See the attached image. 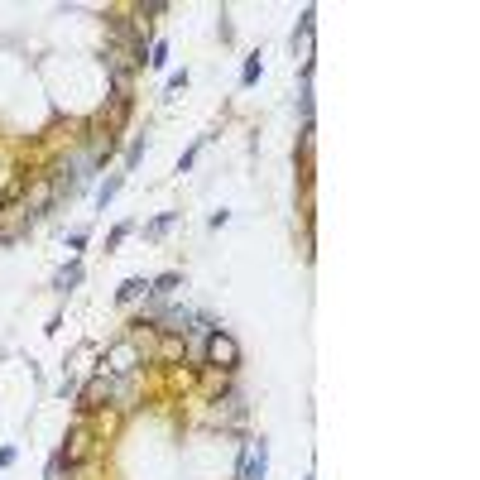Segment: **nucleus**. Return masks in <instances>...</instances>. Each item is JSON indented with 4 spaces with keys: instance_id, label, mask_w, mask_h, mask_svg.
<instances>
[{
    "instance_id": "3",
    "label": "nucleus",
    "mask_w": 480,
    "mask_h": 480,
    "mask_svg": "<svg viewBox=\"0 0 480 480\" xmlns=\"http://www.w3.org/2000/svg\"><path fill=\"white\" fill-rule=\"evenodd\" d=\"M63 457H68V466H77V461H87V457H92V428H87V423H77V428L68 432Z\"/></svg>"
},
{
    "instance_id": "9",
    "label": "nucleus",
    "mask_w": 480,
    "mask_h": 480,
    "mask_svg": "<svg viewBox=\"0 0 480 480\" xmlns=\"http://www.w3.org/2000/svg\"><path fill=\"white\" fill-rule=\"evenodd\" d=\"M77 279H82V269H77V265H68V269L58 274V284H53V288H58V293H68V288L77 284Z\"/></svg>"
},
{
    "instance_id": "7",
    "label": "nucleus",
    "mask_w": 480,
    "mask_h": 480,
    "mask_svg": "<svg viewBox=\"0 0 480 480\" xmlns=\"http://www.w3.org/2000/svg\"><path fill=\"white\" fill-rule=\"evenodd\" d=\"M144 279H125V284H120V293H115V298H120V303H135V298H140V293H144Z\"/></svg>"
},
{
    "instance_id": "4",
    "label": "nucleus",
    "mask_w": 480,
    "mask_h": 480,
    "mask_svg": "<svg viewBox=\"0 0 480 480\" xmlns=\"http://www.w3.org/2000/svg\"><path fill=\"white\" fill-rule=\"evenodd\" d=\"M53 197H58L53 183H48V178H39V183L29 188V197H24V211H29V216H44V211L53 207Z\"/></svg>"
},
{
    "instance_id": "13",
    "label": "nucleus",
    "mask_w": 480,
    "mask_h": 480,
    "mask_svg": "<svg viewBox=\"0 0 480 480\" xmlns=\"http://www.w3.org/2000/svg\"><path fill=\"white\" fill-rule=\"evenodd\" d=\"M255 77H260V58H250V63H245V73H240V82H245V87H250V82H255Z\"/></svg>"
},
{
    "instance_id": "5",
    "label": "nucleus",
    "mask_w": 480,
    "mask_h": 480,
    "mask_svg": "<svg viewBox=\"0 0 480 480\" xmlns=\"http://www.w3.org/2000/svg\"><path fill=\"white\" fill-rule=\"evenodd\" d=\"M240 480H265V442H260V452L245 447V457H240Z\"/></svg>"
},
{
    "instance_id": "12",
    "label": "nucleus",
    "mask_w": 480,
    "mask_h": 480,
    "mask_svg": "<svg viewBox=\"0 0 480 480\" xmlns=\"http://www.w3.org/2000/svg\"><path fill=\"white\" fill-rule=\"evenodd\" d=\"M159 356H164V361H178V356H183V346H178V341H173V336H169V341H164V346H159Z\"/></svg>"
},
{
    "instance_id": "10",
    "label": "nucleus",
    "mask_w": 480,
    "mask_h": 480,
    "mask_svg": "<svg viewBox=\"0 0 480 480\" xmlns=\"http://www.w3.org/2000/svg\"><path fill=\"white\" fill-rule=\"evenodd\" d=\"M63 471H68V457H63V452H58V457H53V461H48V480H63Z\"/></svg>"
},
{
    "instance_id": "14",
    "label": "nucleus",
    "mask_w": 480,
    "mask_h": 480,
    "mask_svg": "<svg viewBox=\"0 0 480 480\" xmlns=\"http://www.w3.org/2000/svg\"><path fill=\"white\" fill-rule=\"evenodd\" d=\"M115 192H120V178H106V188H101V207H106V202H111Z\"/></svg>"
},
{
    "instance_id": "1",
    "label": "nucleus",
    "mask_w": 480,
    "mask_h": 480,
    "mask_svg": "<svg viewBox=\"0 0 480 480\" xmlns=\"http://www.w3.org/2000/svg\"><path fill=\"white\" fill-rule=\"evenodd\" d=\"M207 361H211L216 370H236V365H240V346H236L226 332H211V341H207Z\"/></svg>"
},
{
    "instance_id": "11",
    "label": "nucleus",
    "mask_w": 480,
    "mask_h": 480,
    "mask_svg": "<svg viewBox=\"0 0 480 480\" xmlns=\"http://www.w3.org/2000/svg\"><path fill=\"white\" fill-rule=\"evenodd\" d=\"M183 284V279H178V274H164V279H154V293H173V288Z\"/></svg>"
},
{
    "instance_id": "6",
    "label": "nucleus",
    "mask_w": 480,
    "mask_h": 480,
    "mask_svg": "<svg viewBox=\"0 0 480 480\" xmlns=\"http://www.w3.org/2000/svg\"><path fill=\"white\" fill-rule=\"evenodd\" d=\"M106 394H111V380H106V375H96V380L87 384V389H82V408H96V403H101Z\"/></svg>"
},
{
    "instance_id": "8",
    "label": "nucleus",
    "mask_w": 480,
    "mask_h": 480,
    "mask_svg": "<svg viewBox=\"0 0 480 480\" xmlns=\"http://www.w3.org/2000/svg\"><path fill=\"white\" fill-rule=\"evenodd\" d=\"M111 361H115L111 370H120V375H125V370H135V351H130V346H115V356H111Z\"/></svg>"
},
{
    "instance_id": "2",
    "label": "nucleus",
    "mask_w": 480,
    "mask_h": 480,
    "mask_svg": "<svg viewBox=\"0 0 480 480\" xmlns=\"http://www.w3.org/2000/svg\"><path fill=\"white\" fill-rule=\"evenodd\" d=\"M29 221H34V216L24 211V202H5V207H0V245H5V240H19V236L29 231Z\"/></svg>"
}]
</instances>
